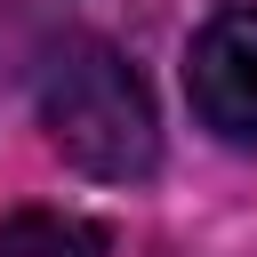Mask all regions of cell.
<instances>
[{
	"label": "cell",
	"instance_id": "cell-3",
	"mask_svg": "<svg viewBox=\"0 0 257 257\" xmlns=\"http://www.w3.org/2000/svg\"><path fill=\"white\" fill-rule=\"evenodd\" d=\"M0 257H104V225L72 209H16L0 225Z\"/></svg>",
	"mask_w": 257,
	"mask_h": 257
},
{
	"label": "cell",
	"instance_id": "cell-2",
	"mask_svg": "<svg viewBox=\"0 0 257 257\" xmlns=\"http://www.w3.org/2000/svg\"><path fill=\"white\" fill-rule=\"evenodd\" d=\"M185 96H193L201 128H217L225 145L257 153V8H225V16H209L193 32Z\"/></svg>",
	"mask_w": 257,
	"mask_h": 257
},
{
	"label": "cell",
	"instance_id": "cell-4",
	"mask_svg": "<svg viewBox=\"0 0 257 257\" xmlns=\"http://www.w3.org/2000/svg\"><path fill=\"white\" fill-rule=\"evenodd\" d=\"M24 8H48V0H24Z\"/></svg>",
	"mask_w": 257,
	"mask_h": 257
},
{
	"label": "cell",
	"instance_id": "cell-1",
	"mask_svg": "<svg viewBox=\"0 0 257 257\" xmlns=\"http://www.w3.org/2000/svg\"><path fill=\"white\" fill-rule=\"evenodd\" d=\"M40 128L48 145L104 177V185H137L161 161V128H153V96L137 80V64L112 40H64L40 72Z\"/></svg>",
	"mask_w": 257,
	"mask_h": 257
}]
</instances>
